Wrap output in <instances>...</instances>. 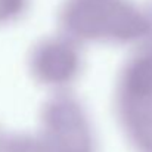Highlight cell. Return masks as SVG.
I'll return each instance as SVG.
<instances>
[{
  "label": "cell",
  "instance_id": "obj_3",
  "mask_svg": "<svg viewBox=\"0 0 152 152\" xmlns=\"http://www.w3.org/2000/svg\"><path fill=\"white\" fill-rule=\"evenodd\" d=\"M74 40H48L34 50L31 66L42 81L49 84H64L72 80L78 69V53Z\"/></svg>",
  "mask_w": 152,
  "mask_h": 152
},
{
  "label": "cell",
  "instance_id": "obj_2",
  "mask_svg": "<svg viewBox=\"0 0 152 152\" xmlns=\"http://www.w3.org/2000/svg\"><path fill=\"white\" fill-rule=\"evenodd\" d=\"M46 114L53 152H90V133L78 105L72 99H55Z\"/></svg>",
  "mask_w": 152,
  "mask_h": 152
},
{
  "label": "cell",
  "instance_id": "obj_4",
  "mask_svg": "<svg viewBox=\"0 0 152 152\" xmlns=\"http://www.w3.org/2000/svg\"><path fill=\"white\" fill-rule=\"evenodd\" d=\"M27 0H0V25L16 19L25 9Z\"/></svg>",
  "mask_w": 152,
  "mask_h": 152
},
{
  "label": "cell",
  "instance_id": "obj_1",
  "mask_svg": "<svg viewBox=\"0 0 152 152\" xmlns=\"http://www.w3.org/2000/svg\"><path fill=\"white\" fill-rule=\"evenodd\" d=\"M62 25L71 40L98 37L136 39L148 33L151 22L126 0H66Z\"/></svg>",
  "mask_w": 152,
  "mask_h": 152
}]
</instances>
